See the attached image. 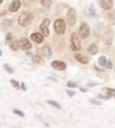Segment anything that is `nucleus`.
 I'll return each mask as SVG.
<instances>
[{
  "instance_id": "1",
  "label": "nucleus",
  "mask_w": 115,
  "mask_h": 128,
  "mask_svg": "<svg viewBox=\"0 0 115 128\" xmlns=\"http://www.w3.org/2000/svg\"><path fill=\"white\" fill-rule=\"evenodd\" d=\"M33 20V15L30 12H23L18 16V24L22 27H28Z\"/></svg>"
},
{
  "instance_id": "2",
  "label": "nucleus",
  "mask_w": 115,
  "mask_h": 128,
  "mask_svg": "<svg viewBox=\"0 0 115 128\" xmlns=\"http://www.w3.org/2000/svg\"><path fill=\"white\" fill-rule=\"evenodd\" d=\"M70 48L73 51H80L81 50V42L78 39L77 34L73 32L70 36Z\"/></svg>"
},
{
  "instance_id": "3",
  "label": "nucleus",
  "mask_w": 115,
  "mask_h": 128,
  "mask_svg": "<svg viewBox=\"0 0 115 128\" xmlns=\"http://www.w3.org/2000/svg\"><path fill=\"white\" fill-rule=\"evenodd\" d=\"M54 30H55V32L58 35H62V34H65L66 31V23L61 18H58L55 22H54Z\"/></svg>"
},
{
  "instance_id": "4",
  "label": "nucleus",
  "mask_w": 115,
  "mask_h": 128,
  "mask_svg": "<svg viewBox=\"0 0 115 128\" xmlns=\"http://www.w3.org/2000/svg\"><path fill=\"white\" fill-rule=\"evenodd\" d=\"M76 20H77V14H76V10L74 8H69L67 13V21L69 26H74L76 23Z\"/></svg>"
},
{
  "instance_id": "5",
  "label": "nucleus",
  "mask_w": 115,
  "mask_h": 128,
  "mask_svg": "<svg viewBox=\"0 0 115 128\" xmlns=\"http://www.w3.org/2000/svg\"><path fill=\"white\" fill-rule=\"evenodd\" d=\"M51 21L48 20V18H45L44 21L40 23V26H39V29L41 30V34H43V36L44 37H47L48 35H50V31H48V26H50Z\"/></svg>"
},
{
  "instance_id": "6",
  "label": "nucleus",
  "mask_w": 115,
  "mask_h": 128,
  "mask_svg": "<svg viewBox=\"0 0 115 128\" xmlns=\"http://www.w3.org/2000/svg\"><path fill=\"white\" fill-rule=\"evenodd\" d=\"M80 35L82 38H88L89 35H90V27H89L86 23H82L80 28Z\"/></svg>"
},
{
  "instance_id": "7",
  "label": "nucleus",
  "mask_w": 115,
  "mask_h": 128,
  "mask_svg": "<svg viewBox=\"0 0 115 128\" xmlns=\"http://www.w3.org/2000/svg\"><path fill=\"white\" fill-rule=\"evenodd\" d=\"M18 44H20V48H22V50L28 51L31 48V43H30L27 38H24V37L18 40Z\"/></svg>"
},
{
  "instance_id": "8",
  "label": "nucleus",
  "mask_w": 115,
  "mask_h": 128,
  "mask_svg": "<svg viewBox=\"0 0 115 128\" xmlns=\"http://www.w3.org/2000/svg\"><path fill=\"white\" fill-rule=\"evenodd\" d=\"M20 7H21L20 0H13L12 2H10V5H9V12H12V13L17 12L18 9H20Z\"/></svg>"
},
{
  "instance_id": "9",
  "label": "nucleus",
  "mask_w": 115,
  "mask_h": 128,
  "mask_svg": "<svg viewBox=\"0 0 115 128\" xmlns=\"http://www.w3.org/2000/svg\"><path fill=\"white\" fill-rule=\"evenodd\" d=\"M99 4L103 9L105 10H109L113 7V1L112 0H99Z\"/></svg>"
},
{
  "instance_id": "10",
  "label": "nucleus",
  "mask_w": 115,
  "mask_h": 128,
  "mask_svg": "<svg viewBox=\"0 0 115 128\" xmlns=\"http://www.w3.org/2000/svg\"><path fill=\"white\" fill-rule=\"evenodd\" d=\"M31 39H32L35 43H37V44H40V43L44 40V37H43V34L35 32L31 35Z\"/></svg>"
},
{
  "instance_id": "11",
  "label": "nucleus",
  "mask_w": 115,
  "mask_h": 128,
  "mask_svg": "<svg viewBox=\"0 0 115 128\" xmlns=\"http://www.w3.org/2000/svg\"><path fill=\"white\" fill-rule=\"evenodd\" d=\"M52 67L58 69V70H65L67 66H66L65 62H62V61H53L52 62Z\"/></svg>"
},
{
  "instance_id": "12",
  "label": "nucleus",
  "mask_w": 115,
  "mask_h": 128,
  "mask_svg": "<svg viewBox=\"0 0 115 128\" xmlns=\"http://www.w3.org/2000/svg\"><path fill=\"white\" fill-rule=\"evenodd\" d=\"M112 39H113V30L112 29L106 30V32H105V42H106V44L108 45L111 44Z\"/></svg>"
},
{
  "instance_id": "13",
  "label": "nucleus",
  "mask_w": 115,
  "mask_h": 128,
  "mask_svg": "<svg viewBox=\"0 0 115 128\" xmlns=\"http://www.w3.org/2000/svg\"><path fill=\"white\" fill-rule=\"evenodd\" d=\"M41 56L45 58H51V56H52V50H51L48 46H44V48H41Z\"/></svg>"
},
{
  "instance_id": "14",
  "label": "nucleus",
  "mask_w": 115,
  "mask_h": 128,
  "mask_svg": "<svg viewBox=\"0 0 115 128\" xmlns=\"http://www.w3.org/2000/svg\"><path fill=\"white\" fill-rule=\"evenodd\" d=\"M75 59L77 61H80L82 64H88L89 62V59L85 57V56H83V54H75Z\"/></svg>"
},
{
  "instance_id": "15",
  "label": "nucleus",
  "mask_w": 115,
  "mask_h": 128,
  "mask_svg": "<svg viewBox=\"0 0 115 128\" xmlns=\"http://www.w3.org/2000/svg\"><path fill=\"white\" fill-rule=\"evenodd\" d=\"M88 52L90 54H97L98 52V46L96 44H91L90 46L88 48Z\"/></svg>"
},
{
  "instance_id": "16",
  "label": "nucleus",
  "mask_w": 115,
  "mask_h": 128,
  "mask_svg": "<svg viewBox=\"0 0 115 128\" xmlns=\"http://www.w3.org/2000/svg\"><path fill=\"white\" fill-rule=\"evenodd\" d=\"M9 46H10V48L14 51H17L18 48H20V44H18V42H16V40H14V39H12L10 42H9Z\"/></svg>"
},
{
  "instance_id": "17",
  "label": "nucleus",
  "mask_w": 115,
  "mask_h": 128,
  "mask_svg": "<svg viewBox=\"0 0 115 128\" xmlns=\"http://www.w3.org/2000/svg\"><path fill=\"white\" fill-rule=\"evenodd\" d=\"M99 65L100 66H103V67H106V65H107V59H106V57H104V56H101L100 58H99Z\"/></svg>"
},
{
  "instance_id": "18",
  "label": "nucleus",
  "mask_w": 115,
  "mask_h": 128,
  "mask_svg": "<svg viewBox=\"0 0 115 128\" xmlns=\"http://www.w3.org/2000/svg\"><path fill=\"white\" fill-rule=\"evenodd\" d=\"M89 13H90V15H91L92 18H96V10H95V5H90V7H89Z\"/></svg>"
},
{
  "instance_id": "19",
  "label": "nucleus",
  "mask_w": 115,
  "mask_h": 128,
  "mask_svg": "<svg viewBox=\"0 0 115 128\" xmlns=\"http://www.w3.org/2000/svg\"><path fill=\"white\" fill-rule=\"evenodd\" d=\"M52 2H53V0H41L40 1V4L45 7H50L52 5Z\"/></svg>"
},
{
  "instance_id": "20",
  "label": "nucleus",
  "mask_w": 115,
  "mask_h": 128,
  "mask_svg": "<svg viewBox=\"0 0 115 128\" xmlns=\"http://www.w3.org/2000/svg\"><path fill=\"white\" fill-rule=\"evenodd\" d=\"M32 61L36 64H43V59L39 56H33L32 57Z\"/></svg>"
},
{
  "instance_id": "21",
  "label": "nucleus",
  "mask_w": 115,
  "mask_h": 128,
  "mask_svg": "<svg viewBox=\"0 0 115 128\" xmlns=\"http://www.w3.org/2000/svg\"><path fill=\"white\" fill-rule=\"evenodd\" d=\"M47 104L54 106L55 108H60V104H58V103H56V102H54V100H47Z\"/></svg>"
},
{
  "instance_id": "22",
  "label": "nucleus",
  "mask_w": 115,
  "mask_h": 128,
  "mask_svg": "<svg viewBox=\"0 0 115 128\" xmlns=\"http://www.w3.org/2000/svg\"><path fill=\"white\" fill-rule=\"evenodd\" d=\"M106 92L108 94L109 96H114V97H115V90L114 89H109V88H106Z\"/></svg>"
},
{
  "instance_id": "23",
  "label": "nucleus",
  "mask_w": 115,
  "mask_h": 128,
  "mask_svg": "<svg viewBox=\"0 0 115 128\" xmlns=\"http://www.w3.org/2000/svg\"><path fill=\"white\" fill-rule=\"evenodd\" d=\"M13 112H14L15 114L20 116H24V113H23V112H22V111H20V110H17V108H14V110H13Z\"/></svg>"
},
{
  "instance_id": "24",
  "label": "nucleus",
  "mask_w": 115,
  "mask_h": 128,
  "mask_svg": "<svg viewBox=\"0 0 115 128\" xmlns=\"http://www.w3.org/2000/svg\"><path fill=\"white\" fill-rule=\"evenodd\" d=\"M90 103H92L93 105H98V106H100V105H103V104H101V102L97 100V99H90Z\"/></svg>"
},
{
  "instance_id": "25",
  "label": "nucleus",
  "mask_w": 115,
  "mask_h": 128,
  "mask_svg": "<svg viewBox=\"0 0 115 128\" xmlns=\"http://www.w3.org/2000/svg\"><path fill=\"white\" fill-rule=\"evenodd\" d=\"M108 18H111V20H115V10H112V12H109Z\"/></svg>"
},
{
  "instance_id": "26",
  "label": "nucleus",
  "mask_w": 115,
  "mask_h": 128,
  "mask_svg": "<svg viewBox=\"0 0 115 128\" xmlns=\"http://www.w3.org/2000/svg\"><path fill=\"white\" fill-rule=\"evenodd\" d=\"M3 67H5V69H6V70L8 72V73H13V72H14V69L10 68V66H9V65H5Z\"/></svg>"
},
{
  "instance_id": "27",
  "label": "nucleus",
  "mask_w": 115,
  "mask_h": 128,
  "mask_svg": "<svg viewBox=\"0 0 115 128\" xmlns=\"http://www.w3.org/2000/svg\"><path fill=\"white\" fill-rule=\"evenodd\" d=\"M2 24H5V26H10V24H12V20H9V18H6V20H3Z\"/></svg>"
},
{
  "instance_id": "28",
  "label": "nucleus",
  "mask_w": 115,
  "mask_h": 128,
  "mask_svg": "<svg viewBox=\"0 0 115 128\" xmlns=\"http://www.w3.org/2000/svg\"><path fill=\"white\" fill-rule=\"evenodd\" d=\"M68 86H69V88H76L77 86V84L75 83V82H71V81H69V82H68V84H67Z\"/></svg>"
},
{
  "instance_id": "29",
  "label": "nucleus",
  "mask_w": 115,
  "mask_h": 128,
  "mask_svg": "<svg viewBox=\"0 0 115 128\" xmlns=\"http://www.w3.org/2000/svg\"><path fill=\"white\" fill-rule=\"evenodd\" d=\"M10 83H12V86H14L16 89H18L20 86H18V83H17V81H15V80H10Z\"/></svg>"
},
{
  "instance_id": "30",
  "label": "nucleus",
  "mask_w": 115,
  "mask_h": 128,
  "mask_svg": "<svg viewBox=\"0 0 115 128\" xmlns=\"http://www.w3.org/2000/svg\"><path fill=\"white\" fill-rule=\"evenodd\" d=\"M67 95H68V96H70V97H71V96H74V95H75V91H73V90H69V89H68V90H67Z\"/></svg>"
},
{
  "instance_id": "31",
  "label": "nucleus",
  "mask_w": 115,
  "mask_h": 128,
  "mask_svg": "<svg viewBox=\"0 0 115 128\" xmlns=\"http://www.w3.org/2000/svg\"><path fill=\"white\" fill-rule=\"evenodd\" d=\"M10 40H12V34H8V35H7V39H6V42H7V43H9Z\"/></svg>"
},
{
  "instance_id": "32",
  "label": "nucleus",
  "mask_w": 115,
  "mask_h": 128,
  "mask_svg": "<svg viewBox=\"0 0 115 128\" xmlns=\"http://www.w3.org/2000/svg\"><path fill=\"white\" fill-rule=\"evenodd\" d=\"M107 68H108V69L113 68V65H112V62H111V61H107Z\"/></svg>"
},
{
  "instance_id": "33",
  "label": "nucleus",
  "mask_w": 115,
  "mask_h": 128,
  "mask_svg": "<svg viewBox=\"0 0 115 128\" xmlns=\"http://www.w3.org/2000/svg\"><path fill=\"white\" fill-rule=\"evenodd\" d=\"M99 97H100V98H103V99H109V97H111V96H103V95H99Z\"/></svg>"
},
{
  "instance_id": "34",
  "label": "nucleus",
  "mask_w": 115,
  "mask_h": 128,
  "mask_svg": "<svg viewBox=\"0 0 115 128\" xmlns=\"http://www.w3.org/2000/svg\"><path fill=\"white\" fill-rule=\"evenodd\" d=\"M21 89L23 90V91H25V90H27V86H25V84H24V83L21 84Z\"/></svg>"
},
{
  "instance_id": "35",
  "label": "nucleus",
  "mask_w": 115,
  "mask_h": 128,
  "mask_svg": "<svg viewBox=\"0 0 115 128\" xmlns=\"http://www.w3.org/2000/svg\"><path fill=\"white\" fill-rule=\"evenodd\" d=\"M88 86H97L96 83H88Z\"/></svg>"
},
{
  "instance_id": "36",
  "label": "nucleus",
  "mask_w": 115,
  "mask_h": 128,
  "mask_svg": "<svg viewBox=\"0 0 115 128\" xmlns=\"http://www.w3.org/2000/svg\"><path fill=\"white\" fill-rule=\"evenodd\" d=\"M2 1H3V0H0V4H1V2H2Z\"/></svg>"
},
{
  "instance_id": "37",
  "label": "nucleus",
  "mask_w": 115,
  "mask_h": 128,
  "mask_svg": "<svg viewBox=\"0 0 115 128\" xmlns=\"http://www.w3.org/2000/svg\"><path fill=\"white\" fill-rule=\"evenodd\" d=\"M1 54H2V53H1V51H0V56H1Z\"/></svg>"
}]
</instances>
